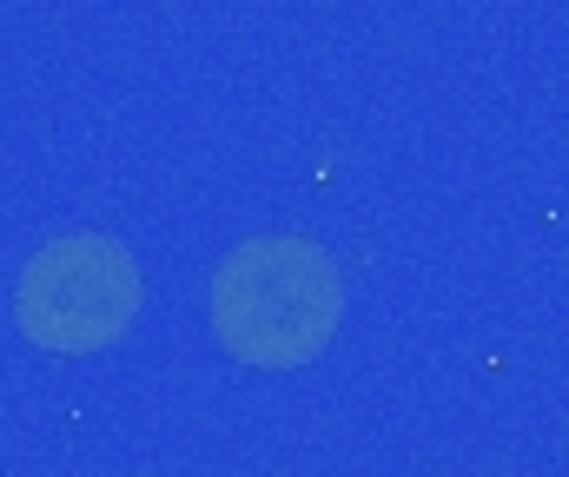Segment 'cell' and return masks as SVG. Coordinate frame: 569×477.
<instances>
[{"instance_id": "cell-2", "label": "cell", "mask_w": 569, "mask_h": 477, "mask_svg": "<svg viewBox=\"0 0 569 477\" xmlns=\"http://www.w3.org/2000/svg\"><path fill=\"white\" fill-rule=\"evenodd\" d=\"M140 306H146L140 259L120 239H107V232L47 239L13 279L20 338L53 351V358H87V351L120 345L133 331Z\"/></svg>"}, {"instance_id": "cell-1", "label": "cell", "mask_w": 569, "mask_h": 477, "mask_svg": "<svg viewBox=\"0 0 569 477\" xmlns=\"http://www.w3.org/2000/svg\"><path fill=\"white\" fill-rule=\"evenodd\" d=\"M206 312L226 358L252 371H298L338 338L345 272L311 239H246L219 259Z\"/></svg>"}]
</instances>
